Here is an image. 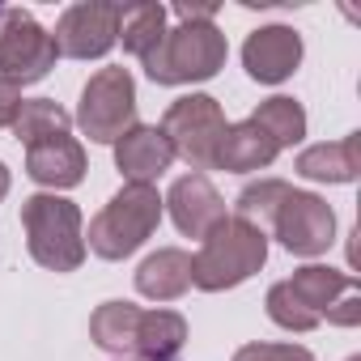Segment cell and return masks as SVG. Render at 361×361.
<instances>
[{"instance_id":"obj_1","label":"cell","mask_w":361,"mask_h":361,"mask_svg":"<svg viewBox=\"0 0 361 361\" xmlns=\"http://www.w3.org/2000/svg\"><path fill=\"white\" fill-rule=\"evenodd\" d=\"M268 264V234L243 217H226L192 259V285L204 293H226L251 281Z\"/></svg>"},{"instance_id":"obj_2","label":"cell","mask_w":361,"mask_h":361,"mask_svg":"<svg viewBox=\"0 0 361 361\" xmlns=\"http://www.w3.org/2000/svg\"><path fill=\"white\" fill-rule=\"evenodd\" d=\"M226 56H230L226 35L213 22H178L140 64L153 85H196L213 81L226 68Z\"/></svg>"},{"instance_id":"obj_3","label":"cell","mask_w":361,"mask_h":361,"mask_svg":"<svg viewBox=\"0 0 361 361\" xmlns=\"http://www.w3.org/2000/svg\"><path fill=\"white\" fill-rule=\"evenodd\" d=\"M22 230L35 264L47 272H77L85 264V230H81V209L56 192H39L22 200Z\"/></svg>"},{"instance_id":"obj_4","label":"cell","mask_w":361,"mask_h":361,"mask_svg":"<svg viewBox=\"0 0 361 361\" xmlns=\"http://www.w3.org/2000/svg\"><path fill=\"white\" fill-rule=\"evenodd\" d=\"M161 221V196L149 183H123L106 209L90 221L85 234V251H94L98 259H128L136 247H145L153 238Z\"/></svg>"},{"instance_id":"obj_5","label":"cell","mask_w":361,"mask_h":361,"mask_svg":"<svg viewBox=\"0 0 361 361\" xmlns=\"http://www.w3.org/2000/svg\"><path fill=\"white\" fill-rule=\"evenodd\" d=\"M77 123L94 145H115L136 123V81L128 68H98L77 102Z\"/></svg>"},{"instance_id":"obj_6","label":"cell","mask_w":361,"mask_h":361,"mask_svg":"<svg viewBox=\"0 0 361 361\" xmlns=\"http://www.w3.org/2000/svg\"><path fill=\"white\" fill-rule=\"evenodd\" d=\"M221 132H226V115H221V102L209 94H188V98L170 102L161 115V136L170 140L174 157H183L196 174L213 166Z\"/></svg>"},{"instance_id":"obj_7","label":"cell","mask_w":361,"mask_h":361,"mask_svg":"<svg viewBox=\"0 0 361 361\" xmlns=\"http://www.w3.org/2000/svg\"><path fill=\"white\" fill-rule=\"evenodd\" d=\"M56 43L26 9H0V81H13L18 90L43 81L56 68Z\"/></svg>"},{"instance_id":"obj_8","label":"cell","mask_w":361,"mask_h":361,"mask_svg":"<svg viewBox=\"0 0 361 361\" xmlns=\"http://www.w3.org/2000/svg\"><path fill=\"white\" fill-rule=\"evenodd\" d=\"M272 230H276V238H281V247L289 255L314 259V255H323L336 243V213H331V204L323 196L289 188V196L276 209Z\"/></svg>"},{"instance_id":"obj_9","label":"cell","mask_w":361,"mask_h":361,"mask_svg":"<svg viewBox=\"0 0 361 361\" xmlns=\"http://www.w3.org/2000/svg\"><path fill=\"white\" fill-rule=\"evenodd\" d=\"M119 9L111 0H81V5H68L64 18L56 22V51L68 60H102L115 47L119 35Z\"/></svg>"},{"instance_id":"obj_10","label":"cell","mask_w":361,"mask_h":361,"mask_svg":"<svg viewBox=\"0 0 361 361\" xmlns=\"http://www.w3.org/2000/svg\"><path fill=\"white\" fill-rule=\"evenodd\" d=\"M161 209H170L178 234H188V238H209L221 221H226V200L221 192L209 183V174H183V178H174Z\"/></svg>"},{"instance_id":"obj_11","label":"cell","mask_w":361,"mask_h":361,"mask_svg":"<svg viewBox=\"0 0 361 361\" xmlns=\"http://www.w3.org/2000/svg\"><path fill=\"white\" fill-rule=\"evenodd\" d=\"M302 64V35L293 26H259L243 43V68L259 85H281Z\"/></svg>"},{"instance_id":"obj_12","label":"cell","mask_w":361,"mask_h":361,"mask_svg":"<svg viewBox=\"0 0 361 361\" xmlns=\"http://www.w3.org/2000/svg\"><path fill=\"white\" fill-rule=\"evenodd\" d=\"M174 161V149L170 140L161 136V128H149V123H132L119 140H115V166L128 183H157V178L170 170Z\"/></svg>"},{"instance_id":"obj_13","label":"cell","mask_w":361,"mask_h":361,"mask_svg":"<svg viewBox=\"0 0 361 361\" xmlns=\"http://www.w3.org/2000/svg\"><path fill=\"white\" fill-rule=\"evenodd\" d=\"M26 174L39 188H51V192L77 188L85 178V149H81V140H73L64 132V136L43 140V145H30L26 149Z\"/></svg>"},{"instance_id":"obj_14","label":"cell","mask_w":361,"mask_h":361,"mask_svg":"<svg viewBox=\"0 0 361 361\" xmlns=\"http://www.w3.org/2000/svg\"><path fill=\"white\" fill-rule=\"evenodd\" d=\"M276 145L251 123V119H243V123H226V132H221V140H217V153H213V166L217 170H234V174H247V170H268L272 161H276Z\"/></svg>"},{"instance_id":"obj_15","label":"cell","mask_w":361,"mask_h":361,"mask_svg":"<svg viewBox=\"0 0 361 361\" xmlns=\"http://www.w3.org/2000/svg\"><path fill=\"white\" fill-rule=\"evenodd\" d=\"M136 289L149 302H174L192 289V255L178 247H161L153 251L140 268H136Z\"/></svg>"},{"instance_id":"obj_16","label":"cell","mask_w":361,"mask_h":361,"mask_svg":"<svg viewBox=\"0 0 361 361\" xmlns=\"http://www.w3.org/2000/svg\"><path fill=\"white\" fill-rule=\"evenodd\" d=\"M357 140L361 132H348L340 140H323L298 153V174L310 178V183H353L361 174L357 170Z\"/></svg>"},{"instance_id":"obj_17","label":"cell","mask_w":361,"mask_h":361,"mask_svg":"<svg viewBox=\"0 0 361 361\" xmlns=\"http://www.w3.org/2000/svg\"><path fill=\"white\" fill-rule=\"evenodd\" d=\"M285 285H289V293L302 302V310H310V314L323 323L327 306H331L336 298H344L348 289H357V276H348V272H340V268H327V264H306V268H298Z\"/></svg>"},{"instance_id":"obj_18","label":"cell","mask_w":361,"mask_h":361,"mask_svg":"<svg viewBox=\"0 0 361 361\" xmlns=\"http://www.w3.org/2000/svg\"><path fill=\"white\" fill-rule=\"evenodd\" d=\"M188 344V319L174 310H140L136 323V357L140 361H170Z\"/></svg>"},{"instance_id":"obj_19","label":"cell","mask_w":361,"mask_h":361,"mask_svg":"<svg viewBox=\"0 0 361 361\" xmlns=\"http://www.w3.org/2000/svg\"><path fill=\"white\" fill-rule=\"evenodd\" d=\"M166 35V5L157 0H136V5L119 9V35L115 43H123V51H132L136 60H145Z\"/></svg>"},{"instance_id":"obj_20","label":"cell","mask_w":361,"mask_h":361,"mask_svg":"<svg viewBox=\"0 0 361 361\" xmlns=\"http://www.w3.org/2000/svg\"><path fill=\"white\" fill-rule=\"evenodd\" d=\"M136 323H140V306H132V302H102L94 310V319H90V336H94L98 348L123 357V353L136 348Z\"/></svg>"},{"instance_id":"obj_21","label":"cell","mask_w":361,"mask_h":361,"mask_svg":"<svg viewBox=\"0 0 361 361\" xmlns=\"http://www.w3.org/2000/svg\"><path fill=\"white\" fill-rule=\"evenodd\" d=\"M68 128H73V115L60 102H51V98H26L22 111H18V119H13V136L26 149L30 145H43L51 136H64Z\"/></svg>"},{"instance_id":"obj_22","label":"cell","mask_w":361,"mask_h":361,"mask_svg":"<svg viewBox=\"0 0 361 361\" xmlns=\"http://www.w3.org/2000/svg\"><path fill=\"white\" fill-rule=\"evenodd\" d=\"M251 123H255V128H259L276 149L298 145V140L306 136V111H302V102H293V98H285V94H276V98L259 102V106H255V115H251Z\"/></svg>"},{"instance_id":"obj_23","label":"cell","mask_w":361,"mask_h":361,"mask_svg":"<svg viewBox=\"0 0 361 361\" xmlns=\"http://www.w3.org/2000/svg\"><path fill=\"white\" fill-rule=\"evenodd\" d=\"M285 196H289V183H285V178H259V183H247V188L238 192V200H234V217H243V221H251L255 230H264V226L276 221V209H281Z\"/></svg>"},{"instance_id":"obj_24","label":"cell","mask_w":361,"mask_h":361,"mask_svg":"<svg viewBox=\"0 0 361 361\" xmlns=\"http://www.w3.org/2000/svg\"><path fill=\"white\" fill-rule=\"evenodd\" d=\"M234 361H314V353L302 344H243Z\"/></svg>"},{"instance_id":"obj_25","label":"cell","mask_w":361,"mask_h":361,"mask_svg":"<svg viewBox=\"0 0 361 361\" xmlns=\"http://www.w3.org/2000/svg\"><path fill=\"white\" fill-rule=\"evenodd\" d=\"M327 323H336V327H357L361 323V293L357 289H348L344 298H336L331 306H327V314H323Z\"/></svg>"},{"instance_id":"obj_26","label":"cell","mask_w":361,"mask_h":361,"mask_svg":"<svg viewBox=\"0 0 361 361\" xmlns=\"http://www.w3.org/2000/svg\"><path fill=\"white\" fill-rule=\"evenodd\" d=\"M22 102H26V98H22V90H18L13 81H0V128H13Z\"/></svg>"},{"instance_id":"obj_27","label":"cell","mask_w":361,"mask_h":361,"mask_svg":"<svg viewBox=\"0 0 361 361\" xmlns=\"http://www.w3.org/2000/svg\"><path fill=\"white\" fill-rule=\"evenodd\" d=\"M174 18L178 22H213L217 5H174Z\"/></svg>"},{"instance_id":"obj_28","label":"cell","mask_w":361,"mask_h":361,"mask_svg":"<svg viewBox=\"0 0 361 361\" xmlns=\"http://www.w3.org/2000/svg\"><path fill=\"white\" fill-rule=\"evenodd\" d=\"M5 196H9V166L0 161V200H5Z\"/></svg>"},{"instance_id":"obj_29","label":"cell","mask_w":361,"mask_h":361,"mask_svg":"<svg viewBox=\"0 0 361 361\" xmlns=\"http://www.w3.org/2000/svg\"><path fill=\"white\" fill-rule=\"evenodd\" d=\"M348 361H361V357H348Z\"/></svg>"}]
</instances>
